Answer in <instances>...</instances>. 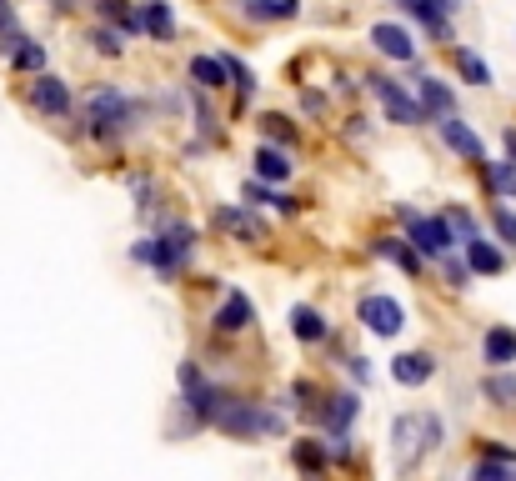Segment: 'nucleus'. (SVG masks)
I'll return each mask as SVG.
<instances>
[{"label":"nucleus","mask_w":516,"mask_h":481,"mask_svg":"<svg viewBox=\"0 0 516 481\" xmlns=\"http://www.w3.org/2000/svg\"><path fill=\"white\" fill-rule=\"evenodd\" d=\"M481 361H486L491 371H506V366L516 361V331H511V326H486V336H481Z\"/></svg>","instance_id":"nucleus-18"},{"label":"nucleus","mask_w":516,"mask_h":481,"mask_svg":"<svg viewBox=\"0 0 516 481\" xmlns=\"http://www.w3.org/2000/svg\"><path fill=\"white\" fill-rule=\"evenodd\" d=\"M481 461H506V466H516V451L501 446V441H486V446H481Z\"/></svg>","instance_id":"nucleus-38"},{"label":"nucleus","mask_w":516,"mask_h":481,"mask_svg":"<svg viewBox=\"0 0 516 481\" xmlns=\"http://www.w3.org/2000/svg\"><path fill=\"white\" fill-rule=\"evenodd\" d=\"M6 31H16V6H11V0H0V36H6Z\"/></svg>","instance_id":"nucleus-39"},{"label":"nucleus","mask_w":516,"mask_h":481,"mask_svg":"<svg viewBox=\"0 0 516 481\" xmlns=\"http://www.w3.org/2000/svg\"><path fill=\"white\" fill-rule=\"evenodd\" d=\"M196 256V226L191 221H166L161 236H151V266L156 276H181V266Z\"/></svg>","instance_id":"nucleus-5"},{"label":"nucleus","mask_w":516,"mask_h":481,"mask_svg":"<svg viewBox=\"0 0 516 481\" xmlns=\"http://www.w3.org/2000/svg\"><path fill=\"white\" fill-rule=\"evenodd\" d=\"M221 436H231V441H256V436H281L286 431V416L281 411H271V406H261V401H231L226 396V406H221V416L211 421Z\"/></svg>","instance_id":"nucleus-3"},{"label":"nucleus","mask_w":516,"mask_h":481,"mask_svg":"<svg viewBox=\"0 0 516 481\" xmlns=\"http://www.w3.org/2000/svg\"><path fill=\"white\" fill-rule=\"evenodd\" d=\"M436 376V356L431 351H401L391 356V381L396 386H426Z\"/></svg>","instance_id":"nucleus-15"},{"label":"nucleus","mask_w":516,"mask_h":481,"mask_svg":"<svg viewBox=\"0 0 516 481\" xmlns=\"http://www.w3.org/2000/svg\"><path fill=\"white\" fill-rule=\"evenodd\" d=\"M356 411H361L356 391H336V396H326V406L316 411V421L326 426V436H346V426L356 421Z\"/></svg>","instance_id":"nucleus-16"},{"label":"nucleus","mask_w":516,"mask_h":481,"mask_svg":"<svg viewBox=\"0 0 516 481\" xmlns=\"http://www.w3.org/2000/svg\"><path fill=\"white\" fill-rule=\"evenodd\" d=\"M346 361H351V376H356V381H371V361H361V356H346Z\"/></svg>","instance_id":"nucleus-40"},{"label":"nucleus","mask_w":516,"mask_h":481,"mask_svg":"<svg viewBox=\"0 0 516 481\" xmlns=\"http://www.w3.org/2000/svg\"><path fill=\"white\" fill-rule=\"evenodd\" d=\"M6 61H11V71H21V76H46V46H41V41H31V36H26Z\"/></svg>","instance_id":"nucleus-27"},{"label":"nucleus","mask_w":516,"mask_h":481,"mask_svg":"<svg viewBox=\"0 0 516 481\" xmlns=\"http://www.w3.org/2000/svg\"><path fill=\"white\" fill-rule=\"evenodd\" d=\"M441 216H446V226H451V231H456V241H461V246H466V241H476V236H481V226H476V216H471V211H461V206H446V211H441Z\"/></svg>","instance_id":"nucleus-34"},{"label":"nucleus","mask_w":516,"mask_h":481,"mask_svg":"<svg viewBox=\"0 0 516 481\" xmlns=\"http://www.w3.org/2000/svg\"><path fill=\"white\" fill-rule=\"evenodd\" d=\"M256 126H261V141H266V146H286V151H291V146L301 141L296 121H286V116H261Z\"/></svg>","instance_id":"nucleus-30"},{"label":"nucleus","mask_w":516,"mask_h":481,"mask_svg":"<svg viewBox=\"0 0 516 481\" xmlns=\"http://www.w3.org/2000/svg\"><path fill=\"white\" fill-rule=\"evenodd\" d=\"M246 21H261V26H276V21H296L301 16V0H241Z\"/></svg>","instance_id":"nucleus-24"},{"label":"nucleus","mask_w":516,"mask_h":481,"mask_svg":"<svg viewBox=\"0 0 516 481\" xmlns=\"http://www.w3.org/2000/svg\"><path fill=\"white\" fill-rule=\"evenodd\" d=\"M361 86L381 101V111H386V121L391 126H426V111H421V101L406 91V86H396L391 76H381V71H366L361 76Z\"/></svg>","instance_id":"nucleus-7"},{"label":"nucleus","mask_w":516,"mask_h":481,"mask_svg":"<svg viewBox=\"0 0 516 481\" xmlns=\"http://www.w3.org/2000/svg\"><path fill=\"white\" fill-rule=\"evenodd\" d=\"M426 6H431V11H441V16H451V11L461 6V0H426Z\"/></svg>","instance_id":"nucleus-42"},{"label":"nucleus","mask_w":516,"mask_h":481,"mask_svg":"<svg viewBox=\"0 0 516 481\" xmlns=\"http://www.w3.org/2000/svg\"><path fill=\"white\" fill-rule=\"evenodd\" d=\"M191 81L201 91H221V86H231V71L221 56H191Z\"/></svg>","instance_id":"nucleus-25"},{"label":"nucleus","mask_w":516,"mask_h":481,"mask_svg":"<svg viewBox=\"0 0 516 481\" xmlns=\"http://www.w3.org/2000/svg\"><path fill=\"white\" fill-rule=\"evenodd\" d=\"M446 441V426L436 411H406L391 421V451H396V471H416V461L426 451H436Z\"/></svg>","instance_id":"nucleus-2"},{"label":"nucleus","mask_w":516,"mask_h":481,"mask_svg":"<svg viewBox=\"0 0 516 481\" xmlns=\"http://www.w3.org/2000/svg\"><path fill=\"white\" fill-rule=\"evenodd\" d=\"M191 106H196V126H201V136H206V146H221V126H216V116H211V106H206V96H201V86L191 91Z\"/></svg>","instance_id":"nucleus-33"},{"label":"nucleus","mask_w":516,"mask_h":481,"mask_svg":"<svg viewBox=\"0 0 516 481\" xmlns=\"http://www.w3.org/2000/svg\"><path fill=\"white\" fill-rule=\"evenodd\" d=\"M291 336H296L301 346H326V341H331V326H326V316H321L316 306H291Z\"/></svg>","instance_id":"nucleus-19"},{"label":"nucleus","mask_w":516,"mask_h":481,"mask_svg":"<svg viewBox=\"0 0 516 481\" xmlns=\"http://www.w3.org/2000/svg\"><path fill=\"white\" fill-rule=\"evenodd\" d=\"M356 316H361V326L371 331V336H401V326H406V311H401V301L396 296H381V291H371V296H361V306H356Z\"/></svg>","instance_id":"nucleus-9"},{"label":"nucleus","mask_w":516,"mask_h":481,"mask_svg":"<svg viewBox=\"0 0 516 481\" xmlns=\"http://www.w3.org/2000/svg\"><path fill=\"white\" fill-rule=\"evenodd\" d=\"M86 41H91V46H96V56H106V61H121V56H126V36H121L116 26H96Z\"/></svg>","instance_id":"nucleus-32"},{"label":"nucleus","mask_w":516,"mask_h":481,"mask_svg":"<svg viewBox=\"0 0 516 481\" xmlns=\"http://www.w3.org/2000/svg\"><path fill=\"white\" fill-rule=\"evenodd\" d=\"M481 396H486L491 406H516V371H491V376L481 381Z\"/></svg>","instance_id":"nucleus-31"},{"label":"nucleus","mask_w":516,"mask_h":481,"mask_svg":"<svg viewBox=\"0 0 516 481\" xmlns=\"http://www.w3.org/2000/svg\"><path fill=\"white\" fill-rule=\"evenodd\" d=\"M396 216L406 221V241L416 246L421 261H441V256H451V246H461L456 231L446 226V216H421L411 206H396Z\"/></svg>","instance_id":"nucleus-4"},{"label":"nucleus","mask_w":516,"mask_h":481,"mask_svg":"<svg viewBox=\"0 0 516 481\" xmlns=\"http://www.w3.org/2000/svg\"><path fill=\"white\" fill-rule=\"evenodd\" d=\"M216 226L231 231L236 241H266V226L251 211H241V206H216Z\"/></svg>","instance_id":"nucleus-22"},{"label":"nucleus","mask_w":516,"mask_h":481,"mask_svg":"<svg viewBox=\"0 0 516 481\" xmlns=\"http://www.w3.org/2000/svg\"><path fill=\"white\" fill-rule=\"evenodd\" d=\"M481 181L501 201H516V161H481Z\"/></svg>","instance_id":"nucleus-26"},{"label":"nucleus","mask_w":516,"mask_h":481,"mask_svg":"<svg viewBox=\"0 0 516 481\" xmlns=\"http://www.w3.org/2000/svg\"><path fill=\"white\" fill-rule=\"evenodd\" d=\"M471 481H516V471L506 461H476L471 466Z\"/></svg>","instance_id":"nucleus-37"},{"label":"nucleus","mask_w":516,"mask_h":481,"mask_svg":"<svg viewBox=\"0 0 516 481\" xmlns=\"http://www.w3.org/2000/svg\"><path fill=\"white\" fill-rule=\"evenodd\" d=\"M441 276H446V286H471V266L461 261V256H441Z\"/></svg>","instance_id":"nucleus-36"},{"label":"nucleus","mask_w":516,"mask_h":481,"mask_svg":"<svg viewBox=\"0 0 516 481\" xmlns=\"http://www.w3.org/2000/svg\"><path fill=\"white\" fill-rule=\"evenodd\" d=\"M246 206H271V211H286V216H291V211H296V196L271 191L266 181H256V176H251V181H246Z\"/></svg>","instance_id":"nucleus-29"},{"label":"nucleus","mask_w":516,"mask_h":481,"mask_svg":"<svg viewBox=\"0 0 516 481\" xmlns=\"http://www.w3.org/2000/svg\"><path fill=\"white\" fill-rule=\"evenodd\" d=\"M366 36H371V46H376L386 61H401V66L416 61V36H411L406 26H396V21H376Z\"/></svg>","instance_id":"nucleus-10"},{"label":"nucleus","mask_w":516,"mask_h":481,"mask_svg":"<svg viewBox=\"0 0 516 481\" xmlns=\"http://www.w3.org/2000/svg\"><path fill=\"white\" fill-rule=\"evenodd\" d=\"M396 6H401V11H411V6H416V0H396Z\"/></svg>","instance_id":"nucleus-44"},{"label":"nucleus","mask_w":516,"mask_h":481,"mask_svg":"<svg viewBox=\"0 0 516 481\" xmlns=\"http://www.w3.org/2000/svg\"><path fill=\"white\" fill-rule=\"evenodd\" d=\"M141 26H146V36L161 41V46L176 41V16H171L166 0H141Z\"/></svg>","instance_id":"nucleus-21"},{"label":"nucleus","mask_w":516,"mask_h":481,"mask_svg":"<svg viewBox=\"0 0 516 481\" xmlns=\"http://www.w3.org/2000/svg\"><path fill=\"white\" fill-rule=\"evenodd\" d=\"M466 266H471V276H501L506 271V251L496 241L476 236V241H466Z\"/></svg>","instance_id":"nucleus-20"},{"label":"nucleus","mask_w":516,"mask_h":481,"mask_svg":"<svg viewBox=\"0 0 516 481\" xmlns=\"http://www.w3.org/2000/svg\"><path fill=\"white\" fill-rule=\"evenodd\" d=\"M141 116H146V106L136 96H126L121 86H101L86 101V136L101 141V146H116L126 131L141 126Z\"/></svg>","instance_id":"nucleus-1"},{"label":"nucleus","mask_w":516,"mask_h":481,"mask_svg":"<svg viewBox=\"0 0 516 481\" xmlns=\"http://www.w3.org/2000/svg\"><path fill=\"white\" fill-rule=\"evenodd\" d=\"M371 251H376L381 261L401 266L406 276H421V256H416V246H411V241H401V236H376V241H371Z\"/></svg>","instance_id":"nucleus-23"},{"label":"nucleus","mask_w":516,"mask_h":481,"mask_svg":"<svg viewBox=\"0 0 516 481\" xmlns=\"http://www.w3.org/2000/svg\"><path fill=\"white\" fill-rule=\"evenodd\" d=\"M291 466H296L301 476H326L331 446H326L321 436H301V441H291Z\"/></svg>","instance_id":"nucleus-17"},{"label":"nucleus","mask_w":516,"mask_h":481,"mask_svg":"<svg viewBox=\"0 0 516 481\" xmlns=\"http://www.w3.org/2000/svg\"><path fill=\"white\" fill-rule=\"evenodd\" d=\"M176 381H181V406L191 411V421H196V426H206V421H216V416H221L226 396H221V386H216V381H206V371H201L196 361H181Z\"/></svg>","instance_id":"nucleus-6"},{"label":"nucleus","mask_w":516,"mask_h":481,"mask_svg":"<svg viewBox=\"0 0 516 481\" xmlns=\"http://www.w3.org/2000/svg\"><path fill=\"white\" fill-rule=\"evenodd\" d=\"M506 161H516V131H506Z\"/></svg>","instance_id":"nucleus-43"},{"label":"nucleus","mask_w":516,"mask_h":481,"mask_svg":"<svg viewBox=\"0 0 516 481\" xmlns=\"http://www.w3.org/2000/svg\"><path fill=\"white\" fill-rule=\"evenodd\" d=\"M436 131H441V141H446V151H456L461 161H476L481 166V156H486V146H481V136L466 126V121H456V116H446V121H436Z\"/></svg>","instance_id":"nucleus-12"},{"label":"nucleus","mask_w":516,"mask_h":481,"mask_svg":"<svg viewBox=\"0 0 516 481\" xmlns=\"http://www.w3.org/2000/svg\"><path fill=\"white\" fill-rule=\"evenodd\" d=\"M451 61H456V71H461L466 86H491V66H486L471 46H451Z\"/></svg>","instance_id":"nucleus-28"},{"label":"nucleus","mask_w":516,"mask_h":481,"mask_svg":"<svg viewBox=\"0 0 516 481\" xmlns=\"http://www.w3.org/2000/svg\"><path fill=\"white\" fill-rule=\"evenodd\" d=\"M26 106L36 111V116H46V121H66L71 111H76V96H71V86L61 81V76H36L31 86H26Z\"/></svg>","instance_id":"nucleus-8"},{"label":"nucleus","mask_w":516,"mask_h":481,"mask_svg":"<svg viewBox=\"0 0 516 481\" xmlns=\"http://www.w3.org/2000/svg\"><path fill=\"white\" fill-rule=\"evenodd\" d=\"M251 171H256V181H266V186H281V181H291V171H296V161L286 156V146H256V156H251Z\"/></svg>","instance_id":"nucleus-13"},{"label":"nucleus","mask_w":516,"mask_h":481,"mask_svg":"<svg viewBox=\"0 0 516 481\" xmlns=\"http://www.w3.org/2000/svg\"><path fill=\"white\" fill-rule=\"evenodd\" d=\"M491 231H496V241L501 246H511L516 251V211L501 201V206H491Z\"/></svg>","instance_id":"nucleus-35"},{"label":"nucleus","mask_w":516,"mask_h":481,"mask_svg":"<svg viewBox=\"0 0 516 481\" xmlns=\"http://www.w3.org/2000/svg\"><path fill=\"white\" fill-rule=\"evenodd\" d=\"M301 106L316 116V111H326V96H321V91H306V101H301Z\"/></svg>","instance_id":"nucleus-41"},{"label":"nucleus","mask_w":516,"mask_h":481,"mask_svg":"<svg viewBox=\"0 0 516 481\" xmlns=\"http://www.w3.org/2000/svg\"><path fill=\"white\" fill-rule=\"evenodd\" d=\"M251 321H256V306H251V296H246V291H226L221 311L211 316V326H216L221 336H236V331H246Z\"/></svg>","instance_id":"nucleus-14"},{"label":"nucleus","mask_w":516,"mask_h":481,"mask_svg":"<svg viewBox=\"0 0 516 481\" xmlns=\"http://www.w3.org/2000/svg\"><path fill=\"white\" fill-rule=\"evenodd\" d=\"M416 101H421L426 121H446V116H456V96H451V86L436 81V76H416Z\"/></svg>","instance_id":"nucleus-11"}]
</instances>
